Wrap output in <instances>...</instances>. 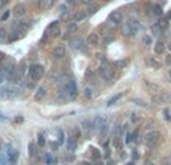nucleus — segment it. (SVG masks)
<instances>
[{
    "label": "nucleus",
    "instance_id": "393cba45",
    "mask_svg": "<svg viewBox=\"0 0 171 165\" xmlns=\"http://www.w3.org/2000/svg\"><path fill=\"white\" fill-rule=\"evenodd\" d=\"M122 96H123V93H117L116 96H113V98H111V99L108 101V104H107V105H108V107L114 105V104H116V102H117V101H119V99L122 98Z\"/></svg>",
    "mask_w": 171,
    "mask_h": 165
},
{
    "label": "nucleus",
    "instance_id": "f8f14e48",
    "mask_svg": "<svg viewBox=\"0 0 171 165\" xmlns=\"http://www.w3.org/2000/svg\"><path fill=\"white\" fill-rule=\"evenodd\" d=\"M51 54H53V59H57V60L63 59V57L66 56V50H65L63 47H56L54 50H53Z\"/></svg>",
    "mask_w": 171,
    "mask_h": 165
},
{
    "label": "nucleus",
    "instance_id": "58836bf2",
    "mask_svg": "<svg viewBox=\"0 0 171 165\" xmlns=\"http://www.w3.org/2000/svg\"><path fill=\"white\" fill-rule=\"evenodd\" d=\"M138 158V153H137V150H132V159H134V161H135V159H137Z\"/></svg>",
    "mask_w": 171,
    "mask_h": 165
},
{
    "label": "nucleus",
    "instance_id": "20e7f679",
    "mask_svg": "<svg viewBox=\"0 0 171 165\" xmlns=\"http://www.w3.org/2000/svg\"><path fill=\"white\" fill-rule=\"evenodd\" d=\"M63 90H65L66 98H69V99H75L77 95H78V87H77L75 81H72V80H69V81L63 86Z\"/></svg>",
    "mask_w": 171,
    "mask_h": 165
},
{
    "label": "nucleus",
    "instance_id": "39448f33",
    "mask_svg": "<svg viewBox=\"0 0 171 165\" xmlns=\"http://www.w3.org/2000/svg\"><path fill=\"white\" fill-rule=\"evenodd\" d=\"M99 71H101V75L104 77V80H107V81H114L116 80V72H114V68H111V66H102Z\"/></svg>",
    "mask_w": 171,
    "mask_h": 165
},
{
    "label": "nucleus",
    "instance_id": "dca6fc26",
    "mask_svg": "<svg viewBox=\"0 0 171 165\" xmlns=\"http://www.w3.org/2000/svg\"><path fill=\"white\" fill-rule=\"evenodd\" d=\"M99 44V36L96 33H90L87 36V45H92V47H96Z\"/></svg>",
    "mask_w": 171,
    "mask_h": 165
},
{
    "label": "nucleus",
    "instance_id": "a18cd8bd",
    "mask_svg": "<svg viewBox=\"0 0 171 165\" xmlns=\"http://www.w3.org/2000/svg\"><path fill=\"white\" fill-rule=\"evenodd\" d=\"M146 165H153V162L152 161H146Z\"/></svg>",
    "mask_w": 171,
    "mask_h": 165
},
{
    "label": "nucleus",
    "instance_id": "a878e982",
    "mask_svg": "<svg viewBox=\"0 0 171 165\" xmlns=\"http://www.w3.org/2000/svg\"><path fill=\"white\" fill-rule=\"evenodd\" d=\"M152 11H153V14H155L156 17H162V14H164V11H162V8H161V6H158V5L152 6Z\"/></svg>",
    "mask_w": 171,
    "mask_h": 165
},
{
    "label": "nucleus",
    "instance_id": "49530a36",
    "mask_svg": "<svg viewBox=\"0 0 171 165\" xmlns=\"http://www.w3.org/2000/svg\"><path fill=\"white\" fill-rule=\"evenodd\" d=\"M66 2H68V3H74V0H66Z\"/></svg>",
    "mask_w": 171,
    "mask_h": 165
},
{
    "label": "nucleus",
    "instance_id": "9d476101",
    "mask_svg": "<svg viewBox=\"0 0 171 165\" xmlns=\"http://www.w3.org/2000/svg\"><path fill=\"white\" fill-rule=\"evenodd\" d=\"M72 48H74V50H77V51L84 53V51L87 50V44H84V41L78 38V39H74V41H72Z\"/></svg>",
    "mask_w": 171,
    "mask_h": 165
},
{
    "label": "nucleus",
    "instance_id": "7c9ffc66",
    "mask_svg": "<svg viewBox=\"0 0 171 165\" xmlns=\"http://www.w3.org/2000/svg\"><path fill=\"white\" fill-rule=\"evenodd\" d=\"M86 15H87L86 12H78V14L75 15V20H77V21H81V20H83V18H84Z\"/></svg>",
    "mask_w": 171,
    "mask_h": 165
},
{
    "label": "nucleus",
    "instance_id": "09e8293b",
    "mask_svg": "<svg viewBox=\"0 0 171 165\" xmlns=\"http://www.w3.org/2000/svg\"><path fill=\"white\" fill-rule=\"evenodd\" d=\"M168 47H170V50H171V42H170V44H168Z\"/></svg>",
    "mask_w": 171,
    "mask_h": 165
},
{
    "label": "nucleus",
    "instance_id": "864d4df0",
    "mask_svg": "<svg viewBox=\"0 0 171 165\" xmlns=\"http://www.w3.org/2000/svg\"><path fill=\"white\" fill-rule=\"evenodd\" d=\"M170 77H171V71H170Z\"/></svg>",
    "mask_w": 171,
    "mask_h": 165
},
{
    "label": "nucleus",
    "instance_id": "473e14b6",
    "mask_svg": "<svg viewBox=\"0 0 171 165\" xmlns=\"http://www.w3.org/2000/svg\"><path fill=\"white\" fill-rule=\"evenodd\" d=\"M90 8H92V9H89V12H87V15H89V14L92 15V14H95V12L98 11V5H93V6H90Z\"/></svg>",
    "mask_w": 171,
    "mask_h": 165
},
{
    "label": "nucleus",
    "instance_id": "1a4fd4ad",
    "mask_svg": "<svg viewBox=\"0 0 171 165\" xmlns=\"http://www.w3.org/2000/svg\"><path fill=\"white\" fill-rule=\"evenodd\" d=\"M122 33L125 36H134L135 35V30H134V26L129 23V21H126V23H123L122 24Z\"/></svg>",
    "mask_w": 171,
    "mask_h": 165
},
{
    "label": "nucleus",
    "instance_id": "8fccbe9b",
    "mask_svg": "<svg viewBox=\"0 0 171 165\" xmlns=\"http://www.w3.org/2000/svg\"><path fill=\"white\" fill-rule=\"evenodd\" d=\"M96 165H102V164H101V162H98V164H96Z\"/></svg>",
    "mask_w": 171,
    "mask_h": 165
},
{
    "label": "nucleus",
    "instance_id": "0eeeda50",
    "mask_svg": "<svg viewBox=\"0 0 171 165\" xmlns=\"http://www.w3.org/2000/svg\"><path fill=\"white\" fill-rule=\"evenodd\" d=\"M110 23L113 24V26H119V24H122V21H123V14H122V11H114L110 14Z\"/></svg>",
    "mask_w": 171,
    "mask_h": 165
},
{
    "label": "nucleus",
    "instance_id": "c03bdc74",
    "mask_svg": "<svg viewBox=\"0 0 171 165\" xmlns=\"http://www.w3.org/2000/svg\"><path fill=\"white\" fill-rule=\"evenodd\" d=\"M165 113H167V114H171V108H168V110H165ZM168 119H170V120H171V116H170V117H168Z\"/></svg>",
    "mask_w": 171,
    "mask_h": 165
},
{
    "label": "nucleus",
    "instance_id": "f257e3e1",
    "mask_svg": "<svg viewBox=\"0 0 171 165\" xmlns=\"http://www.w3.org/2000/svg\"><path fill=\"white\" fill-rule=\"evenodd\" d=\"M27 29H29V23H26L23 20H18L17 23L12 26V33L9 36V41H17V39H21L24 35H26V32H27Z\"/></svg>",
    "mask_w": 171,
    "mask_h": 165
},
{
    "label": "nucleus",
    "instance_id": "c85d7f7f",
    "mask_svg": "<svg viewBox=\"0 0 171 165\" xmlns=\"http://www.w3.org/2000/svg\"><path fill=\"white\" fill-rule=\"evenodd\" d=\"M38 144L42 147V146H45V137L42 135V134H39V137H38Z\"/></svg>",
    "mask_w": 171,
    "mask_h": 165
},
{
    "label": "nucleus",
    "instance_id": "b1692460",
    "mask_svg": "<svg viewBox=\"0 0 171 165\" xmlns=\"http://www.w3.org/2000/svg\"><path fill=\"white\" fill-rule=\"evenodd\" d=\"M113 144H114V147H116V149H119V150H120V149H122V144H123V143H122V138H120V137H117V135H114Z\"/></svg>",
    "mask_w": 171,
    "mask_h": 165
},
{
    "label": "nucleus",
    "instance_id": "4be33fe9",
    "mask_svg": "<svg viewBox=\"0 0 171 165\" xmlns=\"http://www.w3.org/2000/svg\"><path fill=\"white\" fill-rule=\"evenodd\" d=\"M164 50H165L164 42H162V41H158V42L155 44V53H156V54H162V53H164Z\"/></svg>",
    "mask_w": 171,
    "mask_h": 165
},
{
    "label": "nucleus",
    "instance_id": "ea45409f",
    "mask_svg": "<svg viewBox=\"0 0 171 165\" xmlns=\"http://www.w3.org/2000/svg\"><path fill=\"white\" fill-rule=\"evenodd\" d=\"M81 3H83V5H90L92 2H93V0H80Z\"/></svg>",
    "mask_w": 171,
    "mask_h": 165
},
{
    "label": "nucleus",
    "instance_id": "603ef678",
    "mask_svg": "<svg viewBox=\"0 0 171 165\" xmlns=\"http://www.w3.org/2000/svg\"><path fill=\"white\" fill-rule=\"evenodd\" d=\"M104 2H110V0H104Z\"/></svg>",
    "mask_w": 171,
    "mask_h": 165
},
{
    "label": "nucleus",
    "instance_id": "4468645a",
    "mask_svg": "<svg viewBox=\"0 0 171 165\" xmlns=\"http://www.w3.org/2000/svg\"><path fill=\"white\" fill-rule=\"evenodd\" d=\"M17 158H18V152H17L15 149H12L11 146H9V147H8V152H6V159H8L9 162L14 164V162L17 161Z\"/></svg>",
    "mask_w": 171,
    "mask_h": 165
},
{
    "label": "nucleus",
    "instance_id": "2eb2a0df",
    "mask_svg": "<svg viewBox=\"0 0 171 165\" xmlns=\"http://www.w3.org/2000/svg\"><path fill=\"white\" fill-rule=\"evenodd\" d=\"M56 0H38V5L41 9H51L54 6Z\"/></svg>",
    "mask_w": 171,
    "mask_h": 165
},
{
    "label": "nucleus",
    "instance_id": "9b49d317",
    "mask_svg": "<svg viewBox=\"0 0 171 165\" xmlns=\"http://www.w3.org/2000/svg\"><path fill=\"white\" fill-rule=\"evenodd\" d=\"M17 92L15 90H12V89H2L0 90V98H3V99H12V98H15L17 96Z\"/></svg>",
    "mask_w": 171,
    "mask_h": 165
},
{
    "label": "nucleus",
    "instance_id": "bb28decb",
    "mask_svg": "<svg viewBox=\"0 0 171 165\" xmlns=\"http://www.w3.org/2000/svg\"><path fill=\"white\" fill-rule=\"evenodd\" d=\"M80 135H81L80 129H77V128H75V129H72V135H71V137H74V138H75L77 141H78V138H80Z\"/></svg>",
    "mask_w": 171,
    "mask_h": 165
},
{
    "label": "nucleus",
    "instance_id": "7ed1b4c3",
    "mask_svg": "<svg viewBox=\"0 0 171 165\" xmlns=\"http://www.w3.org/2000/svg\"><path fill=\"white\" fill-rule=\"evenodd\" d=\"M44 66L42 65H38V63H35V65H30L29 66V77H30V80H33V81H38V80H41L42 77H44Z\"/></svg>",
    "mask_w": 171,
    "mask_h": 165
},
{
    "label": "nucleus",
    "instance_id": "f03ea898",
    "mask_svg": "<svg viewBox=\"0 0 171 165\" xmlns=\"http://www.w3.org/2000/svg\"><path fill=\"white\" fill-rule=\"evenodd\" d=\"M161 140H162V137H161V134L158 131H149V132H146V135H144V143H146V146L150 147V149L158 147Z\"/></svg>",
    "mask_w": 171,
    "mask_h": 165
},
{
    "label": "nucleus",
    "instance_id": "c756f323",
    "mask_svg": "<svg viewBox=\"0 0 171 165\" xmlns=\"http://www.w3.org/2000/svg\"><path fill=\"white\" fill-rule=\"evenodd\" d=\"M45 161H47V164H50V165L56 164V159H54L51 155H47V156H45Z\"/></svg>",
    "mask_w": 171,
    "mask_h": 165
},
{
    "label": "nucleus",
    "instance_id": "5701e85b",
    "mask_svg": "<svg viewBox=\"0 0 171 165\" xmlns=\"http://www.w3.org/2000/svg\"><path fill=\"white\" fill-rule=\"evenodd\" d=\"M38 149H36V144H33V143H30L29 144V155L32 156V158H36L38 156V152H36Z\"/></svg>",
    "mask_w": 171,
    "mask_h": 165
},
{
    "label": "nucleus",
    "instance_id": "6e6552de",
    "mask_svg": "<svg viewBox=\"0 0 171 165\" xmlns=\"http://www.w3.org/2000/svg\"><path fill=\"white\" fill-rule=\"evenodd\" d=\"M83 132H84V135L86 137H90V134L95 131V126H93V120H90V119H86L84 122H83Z\"/></svg>",
    "mask_w": 171,
    "mask_h": 165
},
{
    "label": "nucleus",
    "instance_id": "423d86ee",
    "mask_svg": "<svg viewBox=\"0 0 171 165\" xmlns=\"http://www.w3.org/2000/svg\"><path fill=\"white\" fill-rule=\"evenodd\" d=\"M60 26H59V21H54V23H51L48 26V29H47V35L53 36V38H59L60 36Z\"/></svg>",
    "mask_w": 171,
    "mask_h": 165
},
{
    "label": "nucleus",
    "instance_id": "a19ab883",
    "mask_svg": "<svg viewBox=\"0 0 171 165\" xmlns=\"http://www.w3.org/2000/svg\"><path fill=\"white\" fill-rule=\"evenodd\" d=\"M93 158H95V159H98V158H99V153H98V150H93Z\"/></svg>",
    "mask_w": 171,
    "mask_h": 165
},
{
    "label": "nucleus",
    "instance_id": "6ab92c4d",
    "mask_svg": "<svg viewBox=\"0 0 171 165\" xmlns=\"http://www.w3.org/2000/svg\"><path fill=\"white\" fill-rule=\"evenodd\" d=\"M128 21H129V23H131L132 26H134V30H135V33H137V32H140V30H143V29H144V27H143V24L140 23L138 20H135V18H131V20H128Z\"/></svg>",
    "mask_w": 171,
    "mask_h": 165
},
{
    "label": "nucleus",
    "instance_id": "e433bc0d",
    "mask_svg": "<svg viewBox=\"0 0 171 165\" xmlns=\"http://www.w3.org/2000/svg\"><path fill=\"white\" fill-rule=\"evenodd\" d=\"M9 2H11V0H0V8H3V6H5V5H8Z\"/></svg>",
    "mask_w": 171,
    "mask_h": 165
},
{
    "label": "nucleus",
    "instance_id": "72a5a7b5",
    "mask_svg": "<svg viewBox=\"0 0 171 165\" xmlns=\"http://www.w3.org/2000/svg\"><path fill=\"white\" fill-rule=\"evenodd\" d=\"M6 161H8L6 156H5V155H0V165H5L6 164Z\"/></svg>",
    "mask_w": 171,
    "mask_h": 165
},
{
    "label": "nucleus",
    "instance_id": "de8ad7c7",
    "mask_svg": "<svg viewBox=\"0 0 171 165\" xmlns=\"http://www.w3.org/2000/svg\"><path fill=\"white\" fill-rule=\"evenodd\" d=\"M126 165H134V162H128V164Z\"/></svg>",
    "mask_w": 171,
    "mask_h": 165
},
{
    "label": "nucleus",
    "instance_id": "f3484780",
    "mask_svg": "<svg viewBox=\"0 0 171 165\" xmlns=\"http://www.w3.org/2000/svg\"><path fill=\"white\" fill-rule=\"evenodd\" d=\"M47 95V89L44 86H41V87H38V90H36V93H35V99L36 101H42L44 98H45Z\"/></svg>",
    "mask_w": 171,
    "mask_h": 165
},
{
    "label": "nucleus",
    "instance_id": "aec40b11",
    "mask_svg": "<svg viewBox=\"0 0 171 165\" xmlns=\"http://www.w3.org/2000/svg\"><path fill=\"white\" fill-rule=\"evenodd\" d=\"M158 99L161 101V104H164V102H171V95L167 93V92H161L159 96H158Z\"/></svg>",
    "mask_w": 171,
    "mask_h": 165
},
{
    "label": "nucleus",
    "instance_id": "f704fd0d",
    "mask_svg": "<svg viewBox=\"0 0 171 165\" xmlns=\"http://www.w3.org/2000/svg\"><path fill=\"white\" fill-rule=\"evenodd\" d=\"M143 42H144V44H150V42H152V38H150V36H144V38H143Z\"/></svg>",
    "mask_w": 171,
    "mask_h": 165
},
{
    "label": "nucleus",
    "instance_id": "a211bd4d",
    "mask_svg": "<svg viewBox=\"0 0 171 165\" xmlns=\"http://www.w3.org/2000/svg\"><path fill=\"white\" fill-rule=\"evenodd\" d=\"M144 86H146V89H147V90L153 92V93H161V87H159V86H156L155 82L144 81Z\"/></svg>",
    "mask_w": 171,
    "mask_h": 165
},
{
    "label": "nucleus",
    "instance_id": "412c9836",
    "mask_svg": "<svg viewBox=\"0 0 171 165\" xmlns=\"http://www.w3.org/2000/svg\"><path fill=\"white\" fill-rule=\"evenodd\" d=\"M14 14H15L17 17H23L24 14H26V8H24L23 5H17V6L14 8Z\"/></svg>",
    "mask_w": 171,
    "mask_h": 165
},
{
    "label": "nucleus",
    "instance_id": "3c124183",
    "mask_svg": "<svg viewBox=\"0 0 171 165\" xmlns=\"http://www.w3.org/2000/svg\"><path fill=\"white\" fill-rule=\"evenodd\" d=\"M0 149H2V141H0Z\"/></svg>",
    "mask_w": 171,
    "mask_h": 165
},
{
    "label": "nucleus",
    "instance_id": "79ce46f5",
    "mask_svg": "<svg viewBox=\"0 0 171 165\" xmlns=\"http://www.w3.org/2000/svg\"><path fill=\"white\" fill-rule=\"evenodd\" d=\"M3 78H5V74H3V72H0V82L3 81Z\"/></svg>",
    "mask_w": 171,
    "mask_h": 165
},
{
    "label": "nucleus",
    "instance_id": "4c0bfd02",
    "mask_svg": "<svg viewBox=\"0 0 171 165\" xmlns=\"http://www.w3.org/2000/svg\"><path fill=\"white\" fill-rule=\"evenodd\" d=\"M8 17H9V12L6 11L3 15H2V21H5V20H8Z\"/></svg>",
    "mask_w": 171,
    "mask_h": 165
},
{
    "label": "nucleus",
    "instance_id": "2f4dec72",
    "mask_svg": "<svg viewBox=\"0 0 171 165\" xmlns=\"http://www.w3.org/2000/svg\"><path fill=\"white\" fill-rule=\"evenodd\" d=\"M75 30H77V24H69V26H68V32H69V33H74Z\"/></svg>",
    "mask_w": 171,
    "mask_h": 165
},
{
    "label": "nucleus",
    "instance_id": "cd10ccee",
    "mask_svg": "<svg viewBox=\"0 0 171 165\" xmlns=\"http://www.w3.org/2000/svg\"><path fill=\"white\" fill-rule=\"evenodd\" d=\"M6 41V30L0 29V44H3Z\"/></svg>",
    "mask_w": 171,
    "mask_h": 165
},
{
    "label": "nucleus",
    "instance_id": "ddd939ff",
    "mask_svg": "<svg viewBox=\"0 0 171 165\" xmlns=\"http://www.w3.org/2000/svg\"><path fill=\"white\" fill-rule=\"evenodd\" d=\"M77 146H78V141H77L74 137H69L68 140H66V149H68L71 153H74V152L77 150Z\"/></svg>",
    "mask_w": 171,
    "mask_h": 165
},
{
    "label": "nucleus",
    "instance_id": "c9c22d12",
    "mask_svg": "<svg viewBox=\"0 0 171 165\" xmlns=\"http://www.w3.org/2000/svg\"><path fill=\"white\" fill-rule=\"evenodd\" d=\"M84 95H86V98H90V96H92V89L87 87V89L84 90Z\"/></svg>",
    "mask_w": 171,
    "mask_h": 165
},
{
    "label": "nucleus",
    "instance_id": "37998d69",
    "mask_svg": "<svg viewBox=\"0 0 171 165\" xmlns=\"http://www.w3.org/2000/svg\"><path fill=\"white\" fill-rule=\"evenodd\" d=\"M3 59H5V54L0 51V62H3Z\"/></svg>",
    "mask_w": 171,
    "mask_h": 165
}]
</instances>
